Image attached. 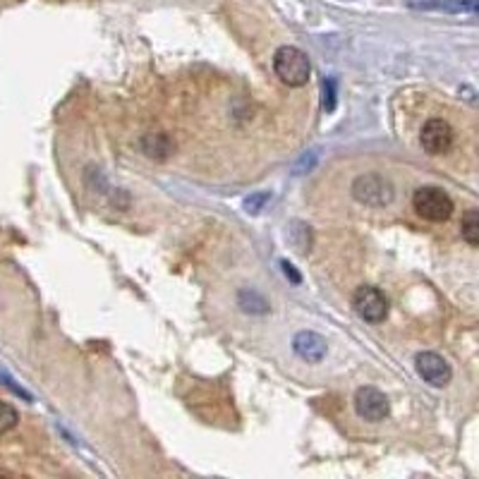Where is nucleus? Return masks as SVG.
I'll list each match as a JSON object with an SVG mask.
<instances>
[{"instance_id":"39448f33","label":"nucleus","mask_w":479,"mask_h":479,"mask_svg":"<svg viewBox=\"0 0 479 479\" xmlns=\"http://www.w3.org/2000/svg\"><path fill=\"white\" fill-rule=\"evenodd\" d=\"M352 307L355 312L369 324H381L388 314V302L383 297V292L379 287L371 285H362L355 290V297H352Z\"/></svg>"},{"instance_id":"7ed1b4c3","label":"nucleus","mask_w":479,"mask_h":479,"mask_svg":"<svg viewBox=\"0 0 479 479\" xmlns=\"http://www.w3.org/2000/svg\"><path fill=\"white\" fill-rule=\"evenodd\" d=\"M352 196L367 206H386L393 199V185L376 173H367L352 183Z\"/></svg>"},{"instance_id":"ddd939ff","label":"nucleus","mask_w":479,"mask_h":479,"mask_svg":"<svg viewBox=\"0 0 479 479\" xmlns=\"http://www.w3.org/2000/svg\"><path fill=\"white\" fill-rule=\"evenodd\" d=\"M479 0H443V10L448 12H477Z\"/></svg>"},{"instance_id":"f8f14e48","label":"nucleus","mask_w":479,"mask_h":479,"mask_svg":"<svg viewBox=\"0 0 479 479\" xmlns=\"http://www.w3.org/2000/svg\"><path fill=\"white\" fill-rule=\"evenodd\" d=\"M17 422H19L17 410H14L12 405H8V402L0 400V434L14 429V427H17Z\"/></svg>"},{"instance_id":"f257e3e1","label":"nucleus","mask_w":479,"mask_h":479,"mask_svg":"<svg viewBox=\"0 0 479 479\" xmlns=\"http://www.w3.org/2000/svg\"><path fill=\"white\" fill-rule=\"evenodd\" d=\"M274 72L283 84L297 89L309 82L312 63L305 50H300L297 46H281L274 53Z\"/></svg>"},{"instance_id":"dca6fc26","label":"nucleus","mask_w":479,"mask_h":479,"mask_svg":"<svg viewBox=\"0 0 479 479\" xmlns=\"http://www.w3.org/2000/svg\"><path fill=\"white\" fill-rule=\"evenodd\" d=\"M283 271H285V276H290V281L292 283H300V274H295V269H292L290 264H287V261H283Z\"/></svg>"},{"instance_id":"2eb2a0df","label":"nucleus","mask_w":479,"mask_h":479,"mask_svg":"<svg viewBox=\"0 0 479 479\" xmlns=\"http://www.w3.org/2000/svg\"><path fill=\"white\" fill-rule=\"evenodd\" d=\"M264 201H269V194H256V196H252V199H247L245 206H247V211L256 214V211H259L261 206H264Z\"/></svg>"},{"instance_id":"4468645a","label":"nucleus","mask_w":479,"mask_h":479,"mask_svg":"<svg viewBox=\"0 0 479 479\" xmlns=\"http://www.w3.org/2000/svg\"><path fill=\"white\" fill-rule=\"evenodd\" d=\"M324 110L326 113H334L336 110V79L334 77L324 79Z\"/></svg>"},{"instance_id":"9b49d317","label":"nucleus","mask_w":479,"mask_h":479,"mask_svg":"<svg viewBox=\"0 0 479 479\" xmlns=\"http://www.w3.org/2000/svg\"><path fill=\"white\" fill-rule=\"evenodd\" d=\"M240 307L245 312H249V314H266V312H269L266 300L254 290H242L240 292Z\"/></svg>"},{"instance_id":"f03ea898","label":"nucleus","mask_w":479,"mask_h":479,"mask_svg":"<svg viewBox=\"0 0 479 479\" xmlns=\"http://www.w3.org/2000/svg\"><path fill=\"white\" fill-rule=\"evenodd\" d=\"M412 206L422 218L431 221V223H443L456 211L453 199L441 187H420L412 196Z\"/></svg>"},{"instance_id":"0eeeda50","label":"nucleus","mask_w":479,"mask_h":479,"mask_svg":"<svg viewBox=\"0 0 479 479\" xmlns=\"http://www.w3.org/2000/svg\"><path fill=\"white\" fill-rule=\"evenodd\" d=\"M415 365H417V371H420L422 379H425L427 383H431V386H436V388L446 386L453 376L451 365H448L441 355H436V352H420Z\"/></svg>"},{"instance_id":"1a4fd4ad","label":"nucleus","mask_w":479,"mask_h":479,"mask_svg":"<svg viewBox=\"0 0 479 479\" xmlns=\"http://www.w3.org/2000/svg\"><path fill=\"white\" fill-rule=\"evenodd\" d=\"M142 151L154 161H165L173 154V142L165 132H149L142 137Z\"/></svg>"},{"instance_id":"9d476101","label":"nucleus","mask_w":479,"mask_h":479,"mask_svg":"<svg viewBox=\"0 0 479 479\" xmlns=\"http://www.w3.org/2000/svg\"><path fill=\"white\" fill-rule=\"evenodd\" d=\"M460 235L470 247H479V211L467 209L460 221Z\"/></svg>"},{"instance_id":"20e7f679","label":"nucleus","mask_w":479,"mask_h":479,"mask_svg":"<svg viewBox=\"0 0 479 479\" xmlns=\"http://www.w3.org/2000/svg\"><path fill=\"white\" fill-rule=\"evenodd\" d=\"M453 139H456V132H453V128L448 125V120L429 118L425 125H422L420 144L429 156L448 154V151L453 149Z\"/></svg>"},{"instance_id":"6e6552de","label":"nucleus","mask_w":479,"mask_h":479,"mask_svg":"<svg viewBox=\"0 0 479 479\" xmlns=\"http://www.w3.org/2000/svg\"><path fill=\"white\" fill-rule=\"evenodd\" d=\"M292 347L305 362H321L326 357V340L314 331H300L292 338Z\"/></svg>"},{"instance_id":"423d86ee","label":"nucleus","mask_w":479,"mask_h":479,"mask_svg":"<svg viewBox=\"0 0 479 479\" xmlns=\"http://www.w3.org/2000/svg\"><path fill=\"white\" fill-rule=\"evenodd\" d=\"M355 410L365 422H381L388 417L391 405H388V398L383 396L379 388L362 386L355 393Z\"/></svg>"}]
</instances>
